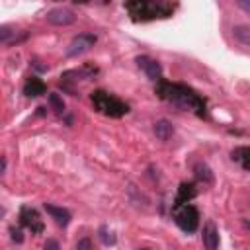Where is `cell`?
Segmentation results:
<instances>
[{
    "mask_svg": "<svg viewBox=\"0 0 250 250\" xmlns=\"http://www.w3.org/2000/svg\"><path fill=\"white\" fill-rule=\"evenodd\" d=\"M193 174H195V178H197L199 182H203V184H211V182H213V172H211V168H209L207 164H203V162H197V164L193 166Z\"/></svg>",
    "mask_w": 250,
    "mask_h": 250,
    "instance_id": "obj_16",
    "label": "cell"
},
{
    "mask_svg": "<svg viewBox=\"0 0 250 250\" xmlns=\"http://www.w3.org/2000/svg\"><path fill=\"white\" fill-rule=\"evenodd\" d=\"M135 62H137V66H139L152 82H160V80H162V66H160L158 61H154V59H150V57H146V55H139V57L135 59Z\"/></svg>",
    "mask_w": 250,
    "mask_h": 250,
    "instance_id": "obj_7",
    "label": "cell"
},
{
    "mask_svg": "<svg viewBox=\"0 0 250 250\" xmlns=\"http://www.w3.org/2000/svg\"><path fill=\"white\" fill-rule=\"evenodd\" d=\"M174 221L176 225L184 230V232H195L197 225H199V211L195 209V205H182L178 209H174Z\"/></svg>",
    "mask_w": 250,
    "mask_h": 250,
    "instance_id": "obj_4",
    "label": "cell"
},
{
    "mask_svg": "<svg viewBox=\"0 0 250 250\" xmlns=\"http://www.w3.org/2000/svg\"><path fill=\"white\" fill-rule=\"evenodd\" d=\"M156 94H158L164 102H168V104H172V105H176V107H180V109L193 111V113L199 115V117L205 115V100H203L193 88H189V86H186V84L160 80L158 86H156Z\"/></svg>",
    "mask_w": 250,
    "mask_h": 250,
    "instance_id": "obj_1",
    "label": "cell"
},
{
    "mask_svg": "<svg viewBox=\"0 0 250 250\" xmlns=\"http://www.w3.org/2000/svg\"><path fill=\"white\" fill-rule=\"evenodd\" d=\"M201 240H203V246L205 250H217L219 248V230L215 227V223H205L203 227V234H201Z\"/></svg>",
    "mask_w": 250,
    "mask_h": 250,
    "instance_id": "obj_10",
    "label": "cell"
},
{
    "mask_svg": "<svg viewBox=\"0 0 250 250\" xmlns=\"http://www.w3.org/2000/svg\"><path fill=\"white\" fill-rule=\"evenodd\" d=\"M90 100H92V105L107 117H121L129 111V105L123 100H119L117 96H113L105 90H94L90 94Z\"/></svg>",
    "mask_w": 250,
    "mask_h": 250,
    "instance_id": "obj_3",
    "label": "cell"
},
{
    "mask_svg": "<svg viewBox=\"0 0 250 250\" xmlns=\"http://www.w3.org/2000/svg\"><path fill=\"white\" fill-rule=\"evenodd\" d=\"M10 234H12V240H14V242H18V244L23 240V234H21V230H20V229H14V227H12V229H10Z\"/></svg>",
    "mask_w": 250,
    "mask_h": 250,
    "instance_id": "obj_21",
    "label": "cell"
},
{
    "mask_svg": "<svg viewBox=\"0 0 250 250\" xmlns=\"http://www.w3.org/2000/svg\"><path fill=\"white\" fill-rule=\"evenodd\" d=\"M232 37L236 43L250 47V23H236L232 25Z\"/></svg>",
    "mask_w": 250,
    "mask_h": 250,
    "instance_id": "obj_14",
    "label": "cell"
},
{
    "mask_svg": "<svg viewBox=\"0 0 250 250\" xmlns=\"http://www.w3.org/2000/svg\"><path fill=\"white\" fill-rule=\"evenodd\" d=\"M232 160H236L242 168L250 170V146H238L232 150Z\"/></svg>",
    "mask_w": 250,
    "mask_h": 250,
    "instance_id": "obj_15",
    "label": "cell"
},
{
    "mask_svg": "<svg viewBox=\"0 0 250 250\" xmlns=\"http://www.w3.org/2000/svg\"><path fill=\"white\" fill-rule=\"evenodd\" d=\"M246 225H248V227H250V223H246Z\"/></svg>",
    "mask_w": 250,
    "mask_h": 250,
    "instance_id": "obj_25",
    "label": "cell"
},
{
    "mask_svg": "<svg viewBox=\"0 0 250 250\" xmlns=\"http://www.w3.org/2000/svg\"><path fill=\"white\" fill-rule=\"evenodd\" d=\"M96 41H98V37H96L94 33H90V31L78 33V35L68 43V47H66L64 53H66V57H78V55L90 51V49L96 45Z\"/></svg>",
    "mask_w": 250,
    "mask_h": 250,
    "instance_id": "obj_5",
    "label": "cell"
},
{
    "mask_svg": "<svg viewBox=\"0 0 250 250\" xmlns=\"http://www.w3.org/2000/svg\"><path fill=\"white\" fill-rule=\"evenodd\" d=\"M236 6H238L244 14H248V16H250V0H238V2H236Z\"/></svg>",
    "mask_w": 250,
    "mask_h": 250,
    "instance_id": "obj_22",
    "label": "cell"
},
{
    "mask_svg": "<svg viewBox=\"0 0 250 250\" xmlns=\"http://www.w3.org/2000/svg\"><path fill=\"white\" fill-rule=\"evenodd\" d=\"M43 250H61V244L55 238H47L45 244H43Z\"/></svg>",
    "mask_w": 250,
    "mask_h": 250,
    "instance_id": "obj_20",
    "label": "cell"
},
{
    "mask_svg": "<svg viewBox=\"0 0 250 250\" xmlns=\"http://www.w3.org/2000/svg\"><path fill=\"white\" fill-rule=\"evenodd\" d=\"M49 105H51V109H55V113H59V115H62L64 113V102H62V98L59 96V94H49Z\"/></svg>",
    "mask_w": 250,
    "mask_h": 250,
    "instance_id": "obj_17",
    "label": "cell"
},
{
    "mask_svg": "<svg viewBox=\"0 0 250 250\" xmlns=\"http://www.w3.org/2000/svg\"><path fill=\"white\" fill-rule=\"evenodd\" d=\"M20 221H21L23 227L31 229V232H41V230H43V223H41L37 211L31 209V207H21V211H20Z\"/></svg>",
    "mask_w": 250,
    "mask_h": 250,
    "instance_id": "obj_8",
    "label": "cell"
},
{
    "mask_svg": "<svg viewBox=\"0 0 250 250\" xmlns=\"http://www.w3.org/2000/svg\"><path fill=\"white\" fill-rule=\"evenodd\" d=\"M125 10L131 14L133 20H156V18H168L174 10L168 2H156V0H131L125 4Z\"/></svg>",
    "mask_w": 250,
    "mask_h": 250,
    "instance_id": "obj_2",
    "label": "cell"
},
{
    "mask_svg": "<svg viewBox=\"0 0 250 250\" xmlns=\"http://www.w3.org/2000/svg\"><path fill=\"white\" fill-rule=\"evenodd\" d=\"M152 131H154L156 139H160V141H168V139L174 135V125H172L168 119H156Z\"/></svg>",
    "mask_w": 250,
    "mask_h": 250,
    "instance_id": "obj_13",
    "label": "cell"
},
{
    "mask_svg": "<svg viewBox=\"0 0 250 250\" xmlns=\"http://www.w3.org/2000/svg\"><path fill=\"white\" fill-rule=\"evenodd\" d=\"M98 236H100V240L105 244V246H111V244H115V234L107 229V227H100V230H98Z\"/></svg>",
    "mask_w": 250,
    "mask_h": 250,
    "instance_id": "obj_18",
    "label": "cell"
},
{
    "mask_svg": "<svg viewBox=\"0 0 250 250\" xmlns=\"http://www.w3.org/2000/svg\"><path fill=\"white\" fill-rule=\"evenodd\" d=\"M43 207H45V211L55 219V223H57L59 227H66V225L70 223V211H68V209H64V207H61V205H53V203H45Z\"/></svg>",
    "mask_w": 250,
    "mask_h": 250,
    "instance_id": "obj_12",
    "label": "cell"
},
{
    "mask_svg": "<svg viewBox=\"0 0 250 250\" xmlns=\"http://www.w3.org/2000/svg\"><path fill=\"white\" fill-rule=\"evenodd\" d=\"M47 92V86L41 78L37 76H29L25 82H23V94L27 98H37V96H43Z\"/></svg>",
    "mask_w": 250,
    "mask_h": 250,
    "instance_id": "obj_11",
    "label": "cell"
},
{
    "mask_svg": "<svg viewBox=\"0 0 250 250\" xmlns=\"http://www.w3.org/2000/svg\"><path fill=\"white\" fill-rule=\"evenodd\" d=\"M45 20H47V23H51V25L64 27V25H70V23L76 21V14H74L70 8H66V6H57V8L47 10Z\"/></svg>",
    "mask_w": 250,
    "mask_h": 250,
    "instance_id": "obj_6",
    "label": "cell"
},
{
    "mask_svg": "<svg viewBox=\"0 0 250 250\" xmlns=\"http://www.w3.org/2000/svg\"><path fill=\"white\" fill-rule=\"evenodd\" d=\"M139 250H150V248H139Z\"/></svg>",
    "mask_w": 250,
    "mask_h": 250,
    "instance_id": "obj_24",
    "label": "cell"
},
{
    "mask_svg": "<svg viewBox=\"0 0 250 250\" xmlns=\"http://www.w3.org/2000/svg\"><path fill=\"white\" fill-rule=\"evenodd\" d=\"M6 168H8V160L6 156H2V174H6Z\"/></svg>",
    "mask_w": 250,
    "mask_h": 250,
    "instance_id": "obj_23",
    "label": "cell"
},
{
    "mask_svg": "<svg viewBox=\"0 0 250 250\" xmlns=\"http://www.w3.org/2000/svg\"><path fill=\"white\" fill-rule=\"evenodd\" d=\"M197 195V189H195V186L193 184H180V188H178V195H176V199H174V209H178V207H182V205H188L193 197Z\"/></svg>",
    "mask_w": 250,
    "mask_h": 250,
    "instance_id": "obj_9",
    "label": "cell"
},
{
    "mask_svg": "<svg viewBox=\"0 0 250 250\" xmlns=\"http://www.w3.org/2000/svg\"><path fill=\"white\" fill-rule=\"evenodd\" d=\"M74 250H94V244H92V240H90L88 236H84V238H80V240L76 242Z\"/></svg>",
    "mask_w": 250,
    "mask_h": 250,
    "instance_id": "obj_19",
    "label": "cell"
}]
</instances>
